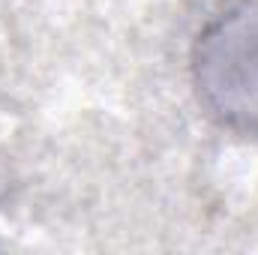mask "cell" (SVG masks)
Instances as JSON below:
<instances>
[{"label": "cell", "mask_w": 258, "mask_h": 255, "mask_svg": "<svg viewBox=\"0 0 258 255\" xmlns=\"http://www.w3.org/2000/svg\"><path fill=\"white\" fill-rule=\"evenodd\" d=\"M201 111L234 135L258 138V0H222L189 48Z\"/></svg>", "instance_id": "6da1fadb"}]
</instances>
